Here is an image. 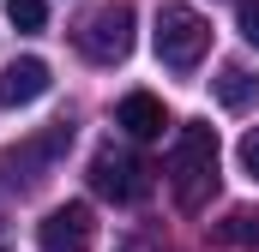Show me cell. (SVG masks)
<instances>
[{"label": "cell", "mask_w": 259, "mask_h": 252, "mask_svg": "<svg viewBox=\"0 0 259 252\" xmlns=\"http://www.w3.org/2000/svg\"><path fill=\"white\" fill-rule=\"evenodd\" d=\"M169 186L181 198V210H199L211 192H217V132L205 120H187L175 138V156H169Z\"/></svg>", "instance_id": "6da1fadb"}, {"label": "cell", "mask_w": 259, "mask_h": 252, "mask_svg": "<svg viewBox=\"0 0 259 252\" xmlns=\"http://www.w3.org/2000/svg\"><path fill=\"white\" fill-rule=\"evenodd\" d=\"M205 48H211V24H205V12L181 6V0L157 6V60L169 66V72H193V66L205 60Z\"/></svg>", "instance_id": "7a4b0ae2"}, {"label": "cell", "mask_w": 259, "mask_h": 252, "mask_svg": "<svg viewBox=\"0 0 259 252\" xmlns=\"http://www.w3.org/2000/svg\"><path fill=\"white\" fill-rule=\"evenodd\" d=\"M78 48H84V60L97 66H115L133 54V6H97L84 24H78Z\"/></svg>", "instance_id": "3957f363"}, {"label": "cell", "mask_w": 259, "mask_h": 252, "mask_svg": "<svg viewBox=\"0 0 259 252\" xmlns=\"http://www.w3.org/2000/svg\"><path fill=\"white\" fill-rule=\"evenodd\" d=\"M91 192H103L115 204H139V198H151V168L133 150H97L91 156Z\"/></svg>", "instance_id": "277c9868"}, {"label": "cell", "mask_w": 259, "mask_h": 252, "mask_svg": "<svg viewBox=\"0 0 259 252\" xmlns=\"http://www.w3.org/2000/svg\"><path fill=\"white\" fill-rule=\"evenodd\" d=\"M66 144H72V126L61 120V126H49V132H36L30 144L6 150V156H0V174H6V180H24V186H36V180L55 168V156H61Z\"/></svg>", "instance_id": "5b68a950"}, {"label": "cell", "mask_w": 259, "mask_h": 252, "mask_svg": "<svg viewBox=\"0 0 259 252\" xmlns=\"http://www.w3.org/2000/svg\"><path fill=\"white\" fill-rule=\"evenodd\" d=\"M36 246L42 252H91V210L84 204H61L36 222Z\"/></svg>", "instance_id": "8992f818"}, {"label": "cell", "mask_w": 259, "mask_h": 252, "mask_svg": "<svg viewBox=\"0 0 259 252\" xmlns=\"http://www.w3.org/2000/svg\"><path fill=\"white\" fill-rule=\"evenodd\" d=\"M36 96H49V60H12L0 72V108H30Z\"/></svg>", "instance_id": "52a82bcc"}, {"label": "cell", "mask_w": 259, "mask_h": 252, "mask_svg": "<svg viewBox=\"0 0 259 252\" xmlns=\"http://www.w3.org/2000/svg\"><path fill=\"white\" fill-rule=\"evenodd\" d=\"M115 126H121L127 138H139V144H151V138H163L169 114H163V102H157L151 90H133V96H121V114H115Z\"/></svg>", "instance_id": "ba28073f"}, {"label": "cell", "mask_w": 259, "mask_h": 252, "mask_svg": "<svg viewBox=\"0 0 259 252\" xmlns=\"http://www.w3.org/2000/svg\"><path fill=\"white\" fill-rule=\"evenodd\" d=\"M211 90H217V102H223V108H235V114L259 102V78L247 72V66H223V72L211 78Z\"/></svg>", "instance_id": "9c48e42d"}, {"label": "cell", "mask_w": 259, "mask_h": 252, "mask_svg": "<svg viewBox=\"0 0 259 252\" xmlns=\"http://www.w3.org/2000/svg\"><path fill=\"white\" fill-rule=\"evenodd\" d=\"M6 18H12L24 36H36V30L49 24V0H6Z\"/></svg>", "instance_id": "30bf717a"}, {"label": "cell", "mask_w": 259, "mask_h": 252, "mask_svg": "<svg viewBox=\"0 0 259 252\" xmlns=\"http://www.w3.org/2000/svg\"><path fill=\"white\" fill-rule=\"evenodd\" d=\"M235 24H241V36L259 48V0H241V6H235Z\"/></svg>", "instance_id": "8fae6325"}, {"label": "cell", "mask_w": 259, "mask_h": 252, "mask_svg": "<svg viewBox=\"0 0 259 252\" xmlns=\"http://www.w3.org/2000/svg\"><path fill=\"white\" fill-rule=\"evenodd\" d=\"M235 228H223V240H241V246H253L259 240V228H253V216H229Z\"/></svg>", "instance_id": "7c38bea8"}, {"label": "cell", "mask_w": 259, "mask_h": 252, "mask_svg": "<svg viewBox=\"0 0 259 252\" xmlns=\"http://www.w3.org/2000/svg\"><path fill=\"white\" fill-rule=\"evenodd\" d=\"M241 168H247V174L259 180V126L247 132V138H241Z\"/></svg>", "instance_id": "4fadbf2b"}]
</instances>
